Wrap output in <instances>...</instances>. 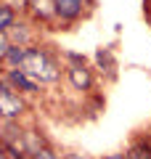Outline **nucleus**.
Here are the masks:
<instances>
[{
	"instance_id": "nucleus-1",
	"label": "nucleus",
	"mask_w": 151,
	"mask_h": 159,
	"mask_svg": "<svg viewBox=\"0 0 151 159\" xmlns=\"http://www.w3.org/2000/svg\"><path fill=\"white\" fill-rule=\"evenodd\" d=\"M19 66H21V72L32 74V77H40V80H56V74H58L53 61L40 51H27L24 53V61Z\"/></svg>"
},
{
	"instance_id": "nucleus-2",
	"label": "nucleus",
	"mask_w": 151,
	"mask_h": 159,
	"mask_svg": "<svg viewBox=\"0 0 151 159\" xmlns=\"http://www.w3.org/2000/svg\"><path fill=\"white\" fill-rule=\"evenodd\" d=\"M24 109V103L19 101V96L11 90V88L0 85V114L3 117H19Z\"/></svg>"
},
{
	"instance_id": "nucleus-3",
	"label": "nucleus",
	"mask_w": 151,
	"mask_h": 159,
	"mask_svg": "<svg viewBox=\"0 0 151 159\" xmlns=\"http://www.w3.org/2000/svg\"><path fill=\"white\" fill-rule=\"evenodd\" d=\"M53 11L61 13L64 19H74L82 11V0H53Z\"/></svg>"
},
{
	"instance_id": "nucleus-4",
	"label": "nucleus",
	"mask_w": 151,
	"mask_h": 159,
	"mask_svg": "<svg viewBox=\"0 0 151 159\" xmlns=\"http://www.w3.org/2000/svg\"><path fill=\"white\" fill-rule=\"evenodd\" d=\"M11 82H13V85H21L27 93H34V90H37V85H34L32 80H27V72H21V69L11 72Z\"/></svg>"
},
{
	"instance_id": "nucleus-5",
	"label": "nucleus",
	"mask_w": 151,
	"mask_h": 159,
	"mask_svg": "<svg viewBox=\"0 0 151 159\" xmlns=\"http://www.w3.org/2000/svg\"><path fill=\"white\" fill-rule=\"evenodd\" d=\"M72 82H74L77 88H88V85H90V74L85 72L82 66H74V69H72Z\"/></svg>"
},
{
	"instance_id": "nucleus-6",
	"label": "nucleus",
	"mask_w": 151,
	"mask_h": 159,
	"mask_svg": "<svg viewBox=\"0 0 151 159\" xmlns=\"http://www.w3.org/2000/svg\"><path fill=\"white\" fill-rule=\"evenodd\" d=\"M11 24H13V13H11V8L0 6V29H8Z\"/></svg>"
},
{
	"instance_id": "nucleus-7",
	"label": "nucleus",
	"mask_w": 151,
	"mask_h": 159,
	"mask_svg": "<svg viewBox=\"0 0 151 159\" xmlns=\"http://www.w3.org/2000/svg\"><path fill=\"white\" fill-rule=\"evenodd\" d=\"M32 6H34V11H37L40 16H48V13H50V8H48V0H32Z\"/></svg>"
},
{
	"instance_id": "nucleus-8",
	"label": "nucleus",
	"mask_w": 151,
	"mask_h": 159,
	"mask_svg": "<svg viewBox=\"0 0 151 159\" xmlns=\"http://www.w3.org/2000/svg\"><path fill=\"white\" fill-rule=\"evenodd\" d=\"M127 159H149V157H146V154L140 151V148H133V151L127 154Z\"/></svg>"
},
{
	"instance_id": "nucleus-9",
	"label": "nucleus",
	"mask_w": 151,
	"mask_h": 159,
	"mask_svg": "<svg viewBox=\"0 0 151 159\" xmlns=\"http://www.w3.org/2000/svg\"><path fill=\"white\" fill-rule=\"evenodd\" d=\"M34 159H58V157H56V154H50V151H37Z\"/></svg>"
},
{
	"instance_id": "nucleus-10",
	"label": "nucleus",
	"mask_w": 151,
	"mask_h": 159,
	"mask_svg": "<svg viewBox=\"0 0 151 159\" xmlns=\"http://www.w3.org/2000/svg\"><path fill=\"white\" fill-rule=\"evenodd\" d=\"M69 159H82V157H77V154H72V157H69Z\"/></svg>"
},
{
	"instance_id": "nucleus-11",
	"label": "nucleus",
	"mask_w": 151,
	"mask_h": 159,
	"mask_svg": "<svg viewBox=\"0 0 151 159\" xmlns=\"http://www.w3.org/2000/svg\"><path fill=\"white\" fill-rule=\"evenodd\" d=\"M109 159H125V157H119V154H117V157H109Z\"/></svg>"
}]
</instances>
